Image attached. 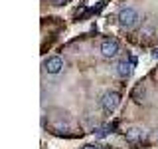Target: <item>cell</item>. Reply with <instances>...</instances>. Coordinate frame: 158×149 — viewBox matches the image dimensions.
Segmentation results:
<instances>
[{
	"label": "cell",
	"mask_w": 158,
	"mask_h": 149,
	"mask_svg": "<svg viewBox=\"0 0 158 149\" xmlns=\"http://www.w3.org/2000/svg\"><path fill=\"white\" fill-rule=\"evenodd\" d=\"M101 54L105 58H115L117 54H118V42H117V40H113V38L103 40V42H101Z\"/></svg>",
	"instance_id": "4"
},
{
	"label": "cell",
	"mask_w": 158,
	"mask_h": 149,
	"mask_svg": "<svg viewBox=\"0 0 158 149\" xmlns=\"http://www.w3.org/2000/svg\"><path fill=\"white\" fill-rule=\"evenodd\" d=\"M138 20H140V14H138L135 8H131V6L123 8L121 12H118V24H121L125 30H132L138 24Z\"/></svg>",
	"instance_id": "1"
},
{
	"label": "cell",
	"mask_w": 158,
	"mask_h": 149,
	"mask_svg": "<svg viewBox=\"0 0 158 149\" xmlns=\"http://www.w3.org/2000/svg\"><path fill=\"white\" fill-rule=\"evenodd\" d=\"M44 70H46L48 74H59L63 70V60L59 56H52L48 58L46 62H44Z\"/></svg>",
	"instance_id": "5"
},
{
	"label": "cell",
	"mask_w": 158,
	"mask_h": 149,
	"mask_svg": "<svg viewBox=\"0 0 158 149\" xmlns=\"http://www.w3.org/2000/svg\"><path fill=\"white\" fill-rule=\"evenodd\" d=\"M152 56H154V58H156V60H158V48H156V50H154V52H152Z\"/></svg>",
	"instance_id": "9"
},
{
	"label": "cell",
	"mask_w": 158,
	"mask_h": 149,
	"mask_svg": "<svg viewBox=\"0 0 158 149\" xmlns=\"http://www.w3.org/2000/svg\"><path fill=\"white\" fill-rule=\"evenodd\" d=\"M118 103H121V96H118L117 92H105L101 97V106L105 111H115L118 107Z\"/></svg>",
	"instance_id": "2"
},
{
	"label": "cell",
	"mask_w": 158,
	"mask_h": 149,
	"mask_svg": "<svg viewBox=\"0 0 158 149\" xmlns=\"http://www.w3.org/2000/svg\"><path fill=\"white\" fill-rule=\"evenodd\" d=\"M49 2H52V4H56V6H61V4H65L67 0H49Z\"/></svg>",
	"instance_id": "7"
},
{
	"label": "cell",
	"mask_w": 158,
	"mask_h": 149,
	"mask_svg": "<svg viewBox=\"0 0 158 149\" xmlns=\"http://www.w3.org/2000/svg\"><path fill=\"white\" fill-rule=\"evenodd\" d=\"M154 141H156V143H158V131H156V133H154Z\"/></svg>",
	"instance_id": "10"
},
{
	"label": "cell",
	"mask_w": 158,
	"mask_h": 149,
	"mask_svg": "<svg viewBox=\"0 0 158 149\" xmlns=\"http://www.w3.org/2000/svg\"><path fill=\"white\" fill-rule=\"evenodd\" d=\"M83 149H99V147H97V145H85Z\"/></svg>",
	"instance_id": "8"
},
{
	"label": "cell",
	"mask_w": 158,
	"mask_h": 149,
	"mask_svg": "<svg viewBox=\"0 0 158 149\" xmlns=\"http://www.w3.org/2000/svg\"><path fill=\"white\" fill-rule=\"evenodd\" d=\"M136 62V60L135 58H131V60H118V62H117V76L118 78H128V76H131V66H132V64H135Z\"/></svg>",
	"instance_id": "6"
},
{
	"label": "cell",
	"mask_w": 158,
	"mask_h": 149,
	"mask_svg": "<svg viewBox=\"0 0 158 149\" xmlns=\"http://www.w3.org/2000/svg\"><path fill=\"white\" fill-rule=\"evenodd\" d=\"M125 137H127V141L131 143V145H140V143L146 139V129H142V127H128L125 131Z\"/></svg>",
	"instance_id": "3"
}]
</instances>
